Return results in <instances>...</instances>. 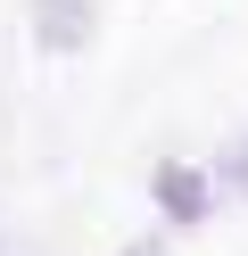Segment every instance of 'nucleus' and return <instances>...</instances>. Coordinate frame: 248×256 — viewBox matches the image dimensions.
Instances as JSON below:
<instances>
[{
	"label": "nucleus",
	"mask_w": 248,
	"mask_h": 256,
	"mask_svg": "<svg viewBox=\"0 0 248 256\" xmlns=\"http://www.w3.org/2000/svg\"><path fill=\"white\" fill-rule=\"evenodd\" d=\"M33 42L42 50H83L91 42V8L83 0H33Z\"/></svg>",
	"instance_id": "f257e3e1"
},
{
	"label": "nucleus",
	"mask_w": 248,
	"mask_h": 256,
	"mask_svg": "<svg viewBox=\"0 0 248 256\" xmlns=\"http://www.w3.org/2000/svg\"><path fill=\"white\" fill-rule=\"evenodd\" d=\"M149 198H157L174 223H198V215H207V174H190V166H157V174H149Z\"/></svg>",
	"instance_id": "f03ea898"
},
{
	"label": "nucleus",
	"mask_w": 248,
	"mask_h": 256,
	"mask_svg": "<svg viewBox=\"0 0 248 256\" xmlns=\"http://www.w3.org/2000/svg\"><path fill=\"white\" fill-rule=\"evenodd\" d=\"M223 182H231V190H248V140H240V149L223 157Z\"/></svg>",
	"instance_id": "7ed1b4c3"
},
{
	"label": "nucleus",
	"mask_w": 248,
	"mask_h": 256,
	"mask_svg": "<svg viewBox=\"0 0 248 256\" xmlns=\"http://www.w3.org/2000/svg\"><path fill=\"white\" fill-rule=\"evenodd\" d=\"M124 256H165V248H149V240H141V248H124Z\"/></svg>",
	"instance_id": "20e7f679"
}]
</instances>
